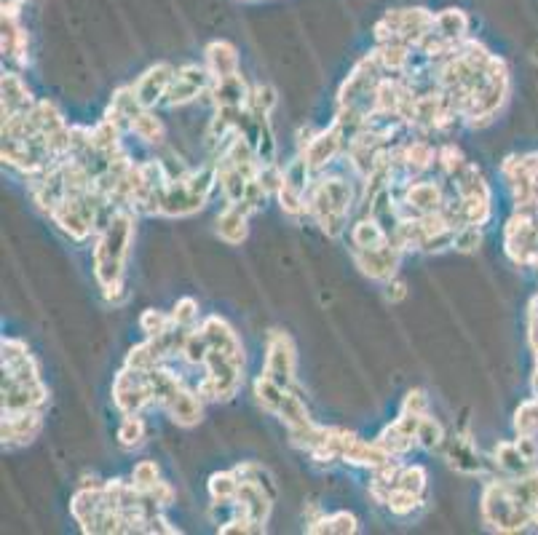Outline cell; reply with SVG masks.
<instances>
[{"instance_id":"5bb4252c","label":"cell","mask_w":538,"mask_h":535,"mask_svg":"<svg viewBox=\"0 0 538 535\" xmlns=\"http://www.w3.org/2000/svg\"><path fill=\"white\" fill-rule=\"evenodd\" d=\"M445 206V196L437 182L429 180H410L402 188V201H399V217L405 214H429L439 212Z\"/></svg>"},{"instance_id":"7dc6e473","label":"cell","mask_w":538,"mask_h":535,"mask_svg":"<svg viewBox=\"0 0 538 535\" xmlns=\"http://www.w3.org/2000/svg\"><path fill=\"white\" fill-rule=\"evenodd\" d=\"M437 164L447 177H456V174L466 166V161H464V153H461L453 142H447V145H442V148L437 150Z\"/></svg>"},{"instance_id":"91938a15","label":"cell","mask_w":538,"mask_h":535,"mask_svg":"<svg viewBox=\"0 0 538 535\" xmlns=\"http://www.w3.org/2000/svg\"><path fill=\"white\" fill-rule=\"evenodd\" d=\"M533 59H536V62H538V43H536V46H533Z\"/></svg>"},{"instance_id":"ba28073f","label":"cell","mask_w":538,"mask_h":535,"mask_svg":"<svg viewBox=\"0 0 538 535\" xmlns=\"http://www.w3.org/2000/svg\"><path fill=\"white\" fill-rule=\"evenodd\" d=\"M209 89H212V75H209L207 65H183L177 67L164 102L169 107L188 105L193 99H199L201 94H207Z\"/></svg>"},{"instance_id":"7a4b0ae2","label":"cell","mask_w":538,"mask_h":535,"mask_svg":"<svg viewBox=\"0 0 538 535\" xmlns=\"http://www.w3.org/2000/svg\"><path fill=\"white\" fill-rule=\"evenodd\" d=\"M308 214L314 217L330 239H340L346 231V220L354 209V188L351 182L332 174V177H319L311 182L306 190Z\"/></svg>"},{"instance_id":"f1b7e54d","label":"cell","mask_w":538,"mask_h":535,"mask_svg":"<svg viewBox=\"0 0 538 535\" xmlns=\"http://www.w3.org/2000/svg\"><path fill=\"white\" fill-rule=\"evenodd\" d=\"M397 156L399 161L405 164L407 174H421L426 172L431 164H437V150L426 140L407 142V145H402V148L397 150Z\"/></svg>"},{"instance_id":"60d3db41","label":"cell","mask_w":538,"mask_h":535,"mask_svg":"<svg viewBox=\"0 0 538 535\" xmlns=\"http://www.w3.org/2000/svg\"><path fill=\"white\" fill-rule=\"evenodd\" d=\"M445 445V428L439 423L437 418L431 415H423L421 426H418V447L423 450H439Z\"/></svg>"},{"instance_id":"1f68e13d","label":"cell","mask_w":538,"mask_h":535,"mask_svg":"<svg viewBox=\"0 0 538 535\" xmlns=\"http://www.w3.org/2000/svg\"><path fill=\"white\" fill-rule=\"evenodd\" d=\"M447 461L453 469L464 471V474H480L482 471V458L472 447L469 437H461L447 445Z\"/></svg>"},{"instance_id":"d590c367","label":"cell","mask_w":538,"mask_h":535,"mask_svg":"<svg viewBox=\"0 0 538 535\" xmlns=\"http://www.w3.org/2000/svg\"><path fill=\"white\" fill-rule=\"evenodd\" d=\"M241 477L236 471H217L209 477V495L215 503H233L239 493Z\"/></svg>"},{"instance_id":"44dd1931","label":"cell","mask_w":538,"mask_h":535,"mask_svg":"<svg viewBox=\"0 0 538 535\" xmlns=\"http://www.w3.org/2000/svg\"><path fill=\"white\" fill-rule=\"evenodd\" d=\"M102 511V487H78V493L70 501V514L81 525L83 533L97 530V519Z\"/></svg>"},{"instance_id":"6da1fadb","label":"cell","mask_w":538,"mask_h":535,"mask_svg":"<svg viewBox=\"0 0 538 535\" xmlns=\"http://www.w3.org/2000/svg\"><path fill=\"white\" fill-rule=\"evenodd\" d=\"M134 209L129 206H116L110 212L108 223L102 225L100 239H97V247H94V276L100 281L102 295L105 300L113 305L126 303V260H129V252H132L134 241Z\"/></svg>"},{"instance_id":"cb8c5ba5","label":"cell","mask_w":538,"mask_h":535,"mask_svg":"<svg viewBox=\"0 0 538 535\" xmlns=\"http://www.w3.org/2000/svg\"><path fill=\"white\" fill-rule=\"evenodd\" d=\"M0 89H3V118L27 113V110L35 105L33 94H30V89H27L25 81H22V75L3 73Z\"/></svg>"},{"instance_id":"db71d44e","label":"cell","mask_w":538,"mask_h":535,"mask_svg":"<svg viewBox=\"0 0 538 535\" xmlns=\"http://www.w3.org/2000/svg\"><path fill=\"white\" fill-rule=\"evenodd\" d=\"M402 412H413V415H429V396L423 388H413L402 402Z\"/></svg>"},{"instance_id":"d6a6232c","label":"cell","mask_w":538,"mask_h":535,"mask_svg":"<svg viewBox=\"0 0 538 535\" xmlns=\"http://www.w3.org/2000/svg\"><path fill=\"white\" fill-rule=\"evenodd\" d=\"M276 418L282 420L287 428H300L311 423V415H308L306 402H303V396L295 391V386L284 391V399H282V404H279V410H276Z\"/></svg>"},{"instance_id":"e575fe53","label":"cell","mask_w":538,"mask_h":535,"mask_svg":"<svg viewBox=\"0 0 538 535\" xmlns=\"http://www.w3.org/2000/svg\"><path fill=\"white\" fill-rule=\"evenodd\" d=\"M129 132H132L137 140L148 142V145H161L166 137V129H164V124H161V118H158L153 110H148V107L142 110L140 116L134 118Z\"/></svg>"},{"instance_id":"94428289","label":"cell","mask_w":538,"mask_h":535,"mask_svg":"<svg viewBox=\"0 0 538 535\" xmlns=\"http://www.w3.org/2000/svg\"><path fill=\"white\" fill-rule=\"evenodd\" d=\"M241 3H260V0H241Z\"/></svg>"},{"instance_id":"9f6ffc18","label":"cell","mask_w":538,"mask_h":535,"mask_svg":"<svg viewBox=\"0 0 538 535\" xmlns=\"http://www.w3.org/2000/svg\"><path fill=\"white\" fill-rule=\"evenodd\" d=\"M153 498H156L158 503H161V509H166V506H174V487L169 485V482H164V479H158L156 485L148 490Z\"/></svg>"},{"instance_id":"277c9868","label":"cell","mask_w":538,"mask_h":535,"mask_svg":"<svg viewBox=\"0 0 538 535\" xmlns=\"http://www.w3.org/2000/svg\"><path fill=\"white\" fill-rule=\"evenodd\" d=\"M506 257L522 268H538V206L514 209L504 225Z\"/></svg>"},{"instance_id":"ee69618b","label":"cell","mask_w":538,"mask_h":535,"mask_svg":"<svg viewBox=\"0 0 538 535\" xmlns=\"http://www.w3.org/2000/svg\"><path fill=\"white\" fill-rule=\"evenodd\" d=\"M276 102H279V97H276L274 86H255L252 97H249V113L271 118V110L276 107Z\"/></svg>"},{"instance_id":"f35d334b","label":"cell","mask_w":538,"mask_h":535,"mask_svg":"<svg viewBox=\"0 0 538 535\" xmlns=\"http://www.w3.org/2000/svg\"><path fill=\"white\" fill-rule=\"evenodd\" d=\"M207 354H209V343H207V338H204V332L193 327V330L188 332V338H185L180 356H183L185 362L191 364V367H204Z\"/></svg>"},{"instance_id":"4dcf8cb0","label":"cell","mask_w":538,"mask_h":535,"mask_svg":"<svg viewBox=\"0 0 538 535\" xmlns=\"http://www.w3.org/2000/svg\"><path fill=\"white\" fill-rule=\"evenodd\" d=\"M493 466H496L498 474H504V477H520V474H528L536 466H530L522 453L517 450L514 442H498V447L493 450Z\"/></svg>"},{"instance_id":"d4e9b609","label":"cell","mask_w":538,"mask_h":535,"mask_svg":"<svg viewBox=\"0 0 538 535\" xmlns=\"http://www.w3.org/2000/svg\"><path fill=\"white\" fill-rule=\"evenodd\" d=\"M166 412H169V418H172L177 426L193 428L204 418V399L199 396V391L183 388V391L177 394V399L166 407Z\"/></svg>"},{"instance_id":"d6986e66","label":"cell","mask_w":538,"mask_h":535,"mask_svg":"<svg viewBox=\"0 0 538 535\" xmlns=\"http://www.w3.org/2000/svg\"><path fill=\"white\" fill-rule=\"evenodd\" d=\"M0 27H3V57L17 62L19 67L30 65V38L19 22V14L0 11Z\"/></svg>"},{"instance_id":"7c38bea8","label":"cell","mask_w":538,"mask_h":535,"mask_svg":"<svg viewBox=\"0 0 538 535\" xmlns=\"http://www.w3.org/2000/svg\"><path fill=\"white\" fill-rule=\"evenodd\" d=\"M421 418L423 415L402 412L394 423H389V426L383 428L381 437L375 439V442H378L391 458L410 453L413 447H418V426H421Z\"/></svg>"},{"instance_id":"8992f818","label":"cell","mask_w":538,"mask_h":535,"mask_svg":"<svg viewBox=\"0 0 538 535\" xmlns=\"http://www.w3.org/2000/svg\"><path fill=\"white\" fill-rule=\"evenodd\" d=\"M263 375L276 380L282 388L295 386V375H298V351L287 332L274 330L268 335L265 343V367Z\"/></svg>"},{"instance_id":"680465c9","label":"cell","mask_w":538,"mask_h":535,"mask_svg":"<svg viewBox=\"0 0 538 535\" xmlns=\"http://www.w3.org/2000/svg\"><path fill=\"white\" fill-rule=\"evenodd\" d=\"M386 289H389V292H386V297H389L391 303H402V300L407 297V284L402 279H397V276H394V279L386 284Z\"/></svg>"},{"instance_id":"f6af8a7d","label":"cell","mask_w":538,"mask_h":535,"mask_svg":"<svg viewBox=\"0 0 538 535\" xmlns=\"http://www.w3.org/2000/svg\"><path fill=\"white\" fill-rule=\"evenodd\" d=\"M233 471H236L241 479H249V482H257L260 487H265V490L276 498V482H274V477H271V471L265 469V466H260V463H255V461H247V463H239Z\"/></svg>"},{"instance_id":"ac0fdd59","label":"cell","mask_w":538,"mask_h":535,"mask_svg":"<svg viewBox=\"0 0 538 535\" xmlns=\"http://www.w3.org/2000/svg\"><path fill=\"white\" fill-rule=\"evenodd\" d=\"M391 455L383 450L378 442H365L356 434L343 428V442H340V461L354 463V466H365V469H378L381 463L389 461Z\"/></svg>"},{"instance_id":"bcb514c9","label":"cell","mask_w":538,"mask_h":535,"mask_svg":"<svg viewBox=\"0 0 538 535\" xmlns=\"http://www.w3.org/2000/svg\"><path fill=\"white\" fill-rule=\"evenodd\" d=\"M199 321V303L193 297H183L177 300L172 308V324L174 327H185V330H193Z\"/></svg>"},{"instance_id":"f5cc1de1","label":"cell","mask_w":538,"mask_h":535,"mask_svg":"<svg viewBox=\"0 0 538 535\" xmlns=\"http://www.w3.org/2000/svg\"><path fill=\"white\" fill-rule=\"evenodd\" d=\"M356 530H359V522H356L354 514H348V511H335V514H330V533L354 535Z\"/></svg>"},{"instance_id":"f546056e","label":"cell","mask_w":538,"mask_h":535,"mask_svg":"<svg viewBox=\"0 0 538 535\" xmlns=\"http://www.w3.org/2000/svg\"><path fill=\"white\" fill-rule=\"evenodd\" d=\"M469 25H472L469 14L461 9H442L434 14V30L456 43H464L469 38Z\"/></svg>"},{"instance_id":"5b68a950","label":"cell","mask_w":538,"mask_h":535,"mask_svg":"<svg viewBox=\"0 0 538 535\" xmlns=\"http://www.w3.org/2000/svg\"><path fill=\"white\" fill-rule=\"evenodd\" d=\"M431 27H434V11L421 9V6H415V9H391L375 22V41H402L415 49Z\"/></svg>"},{"instance_id":"4fadbf2b","label":"cell","mask_w":538,"mask_h":535,"mask_svg":"<svg viewBox=\"0 0 538 535\" xmlns=\"http://www.w3.org/2000/svg\"><path fill=\"white\" fill-rule=\"evenodd\" d=\"M43 428V410H25V412H3V447H25L30 445Z\"/></svg>"},{"instance_id":"6f0895ef","label":"cell","mask_w":538,"mask_h":535,"mask_svg":"<svg viewBox=\"0 0 538 535\" xmlns=\"http://www.w3.org/2000/svg\"><path fill=\"white\" fill-rule=\"evenodd\" d=\"M145 533H169V535H174V533H183V530H180V527H174L172 522H169V519H166L164 514L158 511L156 517L148 519V525H145Z\"/></svg>"},{"instance_id":"484cf974","label":"cell","mask_w":538,"mask_h":535,"mask_svg":"<svg viewBox=\"0 0 538 535\" xmlns=\"http://www.w3.org/2000/svg\"><path fill=\"white\" fill-rule=\"evenodd\" d=\"M351 244L354 249H381L391 244V233L383 228V223L373 214H365L362 220H356L351 228Z\"/></svg>"},{"instance_id":"7402d4cb","label":"cell","mask_w":538,"mask_h":535,"mask_svg":"<svg viewBox=\"0 0 538 535\" xmlns=\"http://www.w3.org/2000/svg\"><path fill=\"white\" fill-rule=\"evenodd\" d=\"M204 57H207V70L212 81H225V78L239 73V51L233 43L212 41L204 49Z\"/></svg>"},{"instance_id":"4316f807","label":"cell","mask_w":538,"mask_h":535,"mask_svg":"<svg viewBox=\"0 0 538 535\" xmlns=\"http://www.w3.org/2000/svg\"><path fill=\"white\" fill-rule=\"evenodd\" d=\"M209 97H215V105H228V107H249V97L252 89L247 81L241 78V73L225 78V81H212Z\"/></svg>"},{"instance_id":"836d02e7","label":"cell","mask_w":538,"mask_h":535,"mask_svg":"<svg viewBox=\"0 0 538 535\" xmlns=\"http://www.w3.org/2000/svg\"><path fill=\"white\" fill-rule=\"evenodd\" d=\"M121 134H124V129H121V126L113 124L110 118H102L100 124L92 129L94 150L110 161V158L121 153Z\"/></svg>"},{"instance_id":"52a82bcc","label":"cell","mask_w":538,"mask_h":535,"mask_svg":"<svg viewBox=\"0 0 538 535\" xmlns=\"http://www.w3.org/2000/svg\"><path fill=\"white\" fill-rule=\"evenodd\" d=\"M113 404L124 415H134V412L145 410L148 404H153V391L148 386V372L124 370L118 372L113 380Z\"/></svg>"},{"instance_id":"8fae6325","label":"cell","mask_w":538,"mask_h":535,"mask_svg":"<svg viewBox=\"0 0 538 535\" xmlns=\"http://www.w3.org/2000/svg\"><path fill=\"white\" fill-rule=\"evenodd\" d=\"M49 404V388L43 380H14L3 378V412L43 410Z\"/></svg>"},{"instance_id":"ffe728a7","label":"cell","mask_w":538,"mask_h":535,"mask_svg":"<svg viewBox=\"0 0 538 535\" xmlns=\"http://www.w3.org/2000/svg\"><path fill=\"white\" fill-rule=\"evenodd\" d=\"M199 330L204 332L209 348H217V351H223V354H228L239 364H244V346H241L239 335L233 332L228 321L220 319V316H207V319L201 321Z\"/></svg>"},{"instance_id":"b9f144b4","label":"cell","mask_w":538,"mask_h":535,"mask_svg":"<svg viewBox=\"0 0 538 535\" xmlns=\"http://www.w3.org/2000/svg\"><path fill=\"white\" fill-rule=\"evenodd\" d=\"M172 327H174L172 313L156 311V308H148V311H142L140 330L145 332V338H158V335H164V332H169Z\"/></svg>"},{"instance_id":"83f0119b","label":"cell","mask_w":538,"mask_h":535,"mask_svg":"<svg viewBox=\"0 0 538 535\" xmlns=\"http://www.w3.org/2000/svg\"><path fill=\"white\" fill-rule=\"evenodd\" d=\"M148 386L150 391H153V404H158V407H169V404L177 399V394L183 391V380L177 378L172 370H166L164 364L161 367H156V370L148 372Z\"/></svg>"},{"instance_id":"9c48e42d","label":"cell","mask_w":538,"mask_h":535,"mask_svg":"<svg viewBox=\"0 0 538 535\" xmlns=\"http://www.w3.org/2000/svg\"><path fill=\"white\" fill-rule=\"evenodd\" d=\"M348 150L346 134L340 132L338 126L332 124L324 132H316V137L308 142L306 148L300 150V158L306 161L308 172H322L324 166H330L338 156H343Z\"/></svg>"},{"instance_id":"ab89813d","label":"cell","mask_w":538,"mask_h":535,"mask_svg":"<svg viewBox=\"0 0 538 535\" xmlns=\"http://www.w3.org/2000/svg\"><path fill=\"white\" fill-rule=\"evenodd\" d=\"M514 431L517 434H536L538 437V396H530L514 412Z\"/></svg>"},{"instance_id":"816d5d0a","label":"cell","mask_w":538,"mask_h":535,"mask_svg":"<svg viewBox=\"0 0 538 535\" xmlns=\"http://www.w3.org/2000/svg\"><path fill=\"white\" fill-rule=\"evenodd\" d=\"M158 479H161V474H158V466L156 461H140L137 466H134L132 471V485L140 490V493H148L150 487L156 485Z\"/></svg>"},{"instance_id":"681fc988","label":"cell","mask_w":538,"mask_h":535,"mask_svg":"<svg viewBox=\"0 0 538 535\" xmlns=\"http://www.w3.org/2000/svg\"><path fill=\"white\" fill-rule=\"evenodd\" d=\"M482 244V228L480 225H464V228H458L456 236H453V249L456 252H477Z\"/></svg>"},{"instance_id":"74e56055","label":"cell","mask_w":538,"mask_h":535,"mask_svg":"<svg viewBox=\"0 0 538 535\" xmlns=\"http://www.w3.org/2000/svg\"><path fill=\"white\" fill-rule=\"evenodd\" d=\"M284 391H287V388L279 386V383L268 378V375H260V378L255 380V399L265 412H274L276 415V410H279V404H282L284 399Z\"/></svg>"},{"instance_id":"3957f363","label":"cell","mask_w":538,"mask_h":535,"mask_svg":"<svg viewBox=\"0 0 538 535\" xmlns=\"http://www.w3.org/2000/svg\"><path fill=\"white\" fill-rule=\"evenodd\" d=\"M482 525L493 533H522L530 530V509L512 493L509 479H490L480 498Z\"/></svg>"},{"instance_id":"603a6c76","label":"cell","mask_w":538,"mask_h":535,"mask_svg":"<svg viewBox=\"0 0 538 535\" xmlns=\"http://www.w3.org/2000/svg\"><path fill=\"white\" fill-rule=\"evenodd\" d=\"M217 236L231 247H239L249 236V214L239 204H228L217 214Z\"/></svg>"},{"instance_id":"2e32d148","label":"cell","mask_w":538,"mask_h":535,"mask_svg":"<svg viewBox=\"0 0 538 535\" xmlns=\"http://www.w3.org/2000/svg\"><path fill=\"white\" fill-rule=\"evenodd\" d=\"M174 73H177V70H174L169 62H158V65L148 67V70L132 83L134 94H137V99L142 102V107L153 110L158 102H164L166 91H169V86H172L174 81Z\"/></svg>"},{"instance_id":"11a10c76","label":"cell","mask_w":538,"mask_h":535,"mask_svg":"<svg viewBox=\"0 0 538 535\" xmlns=\"http://www.w3.org/2000/svg\"><path fill=\"white\" fill-rule=\"evenodd\" d=\"M514 445H517V450L522 453V458H525L530 466H536L538 469V439H536V434H517Z\"/></svg>"},{"instance_id":"30bf717a","label":"cell","mask_w":538,"mask_h":535,"mask_svg":"<svg viewBox=\"0 0 538 535\" xmlns=\"http://www.w3.org/2000/svg\"><path fill=\"white\" fill-rule=\"evenodd\" d=\"M402 255H405V252L391 241V244H386V247L381 249H354V263L359 271L370 276L373 281L389 284V281L397 276Z\"/></svg>"},{"instance_id":"7bdbcfd3","label":"cell","mask_w":538,"mask_h":535,"mask_svg":"<svg viewBox=\"0 0 538 535\" xmlns=\"http://www.w3.org/2000/svg\"><path fill=\"white\" fill-rule=\"evenodd\" d=\"M418 506H421V495L407 493L402 487H394L389 498H386V509H389L391 514H397V517H410Z\"/></svg>"},{"instance_id":"8d00e7d4","label":"cell","mask_w":538,"mask_h":535,"mask_svg":"<svg viewBox=\"0 0 538 535\" xmlns=\"http://www.w3.org/2000/svg\"><path fill=\"white\" fill-rule=\"evenodd\" d=\"M145 434H148V426H145V420L140 418V412L126 415V418L121 420V426H118V445L124 447V450H137V447L145 442Z\"/></svg>"},{"instance_id":"f907efd6","label":"cell","mask_w":538,"mask_h":535,"mask_svg":"<svg viewBox=\"0 0 538 535\" xmlns=\"http://www.w3.org/2000/svg\"><path fill=\"white\" fill-rule=\"evenodd\" d=\"M397 487H402L407 493L423 495V490H426V469L423 466H402Z\"/></svg>"},{"instance_id":"9a60e30c","label":"cell","mask_w":538,"mask_h":535,"mask_svg":"<svg viewBox=\"0 0 538 535\" xmlns=\"http://www.w3.org/2000/svg\"><path fill=\"white\" fill-rule=\"evenodd\" d=\"M207 201L209 198L199 196L185 182V177H180V180L169 182L164 193H161V209H158V214H164V217H191V214L201 212Z\"/></svg>"},{"instance_id":"c3c4849f","label":"cell","mask_w":538,"mask_h":535,"mask_svg":"<svg viewBox=\"0 0 538 535\" xmlns=\"http://www.w3.org/2000/svg\"><path fill=\"white\" fill-rule=\"evenodd\" d=\"M268 196H271V193H268V190L263 188V182L257 180V177H252V180H249V185H247V190H244V198L239 201V206L247 214H255V212H260V209H263L265 198H268Z\"/></svg>"},{"instance_id":"e0dca14e","label":"cell","mask_w":538,"mask_h":535,"mask_svg":"<svg viewBox=\"0 0 538 535\" xmlns=\"http://www.w3.org/2000/svg\"><path fill=\"white\" fill-rule=\"evenodd\" d=\"M271 509H274V495L268 493L265 487L257 485V482L241 479L239 493H236V514H244V517H249L255 525H260L265 530Z\"/></svg>"}]
</instances>
